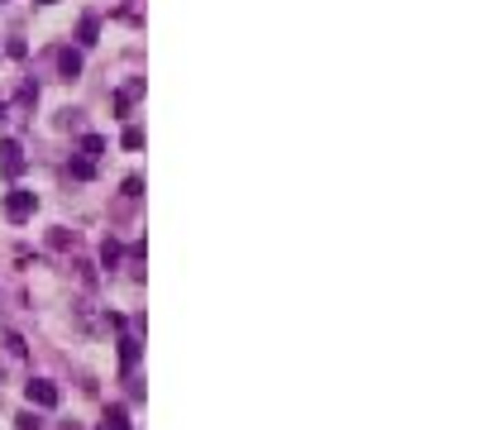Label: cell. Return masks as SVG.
<instances>
[{"label":"cell","instance_id":"3957f363","mask_svg":"<svg viewBox=\"0 0 492 430\" xmlns=\"http://www.w3.org/2000/svg\"><path fill=\"white\" fill-rule=\"evenodd\" d=\"M0 172H5V177H19V172H24V148H19L14 139L0 144Z\"/></svg>","mask_w":492,"mask_h":430},{"label":"cell","instance_id":"d6986e66","mask_svg":"<svg viewBox=\"0 0 492 430\" xmlns=\"http://www.w3.org/2000/svg\"><path fill=\"white\" fill-rule=\"evenodd\" d=\"M67 430H77V426H67Z\"/></svg>","mask_w":492,"mask_h":430},{"label":"cell","instance_id":"8992f818","mask_svg":"<svg viewBox=\"0 0 492 430\" xmlns=\"http://www.w3.org/2000/svg\"><path fill=\"white\" fill-rule=\"evenodd\" d=\"M77 321H82V330H100V316H96V302H77Z\"/></svg>","mask_w":492,"mask_h":430},{"label":"cell","instance_id":"8fae6325","mask_svg":"<svg viewBox=\"0 0 492 430\" xmlns=\"http://www.w3.org/2000/svg\"><path fill=\"white\" fill-rule=\"evenodd\" d=\"M120 359H124V368H134V363H139V339L124 335V339H120Z\"/></svg>","mask_w":492,"mask_h":430},{"label":"cell","instance_id":"7a4b0ae2","mask_svg":"<svg viewBox=\"0 0 492 430\" xmlns=\"http://www.w3.org/2000/svg\"><path fill=\"white\" fill-rule=\"evenodd\" d=\"M24 397H29V407H34V411H53L63 392H58V383H48V378H29Z\"/></svg>","mask_w":492,"mask_h":430},{"label":"cell","instance_id":"4fadbf2b","mask_svg":"<svg viewBox=\"0 0 492 430\" xmlns=\"http://www.w3.org/2000/svg\"><path fill=\"white\" fill-rule=\"evenodd\" d=\"M91 172H96V163H91V158H72V177H82V182H87Z\"/></svg>","mask_w":492,"mask_h":430},{"label":"cell","instance_id":"e0dca14e","mask_svg":"<svg viewBox=\"0 0 492 430\" xmlns=\"http://www.w3.org/2000/svg\"><path fill=\"white\" fill-rule=\"evenodd\" d=\"M0 120H5V101H0Z\"/></svg>","mask_w":492,"mask_h":430},{"label":"cell","instance_id":"5b68a950","mask_svg":"<svg viewBox=\"0 0 492 430\" xmlns=\"http://www.w3.org/2000/svg\"><path fill=\"white\" fill-rule=\"evenodd\" d=\"M58 67H63V77L72 82V77L82 72V53H72V48H63V53H58Z\"/></svg>","mask_w":492,"mask_h":430},{"label":"cell","instance_id":"9a60e30c","mask_svg":"<svg viewBox=\"0 0 492 430\" xmlns=\"http://www.w3.org/2000/svg\"><path fill=\"white\" fill-rule=\"evenodd\" d=\"M124 148H144V129L129 124V129H124Z\"/></svg>","mask_w":492,"mask_h":430},{"label":"cell","instance_id":"6da1fadb","mask_svg":"<svg viewBox=\"0 0 492 430\" xmlns=\"http://www.w3.org/2000/svg\"><path fill=\"white\" fill-rule=\"evenodd\" d=\"M0 211H5L10 225H24V220H34V211H38V196H34V192H24V187H10Z\"/></svg>","mask_w":492,"mask_h":430},{"label":"cell","instance_id":"5bb4252c","mask_svg":"<svg viewBox=\"0 0 492 430\" xmlns=\"http://www.w3.org/2000/svg\"><path fill=\"white\" fill-rule=\"evenodd\" d=\"M5 349H10V354H14V359H24V354H29V344H24V339H19V335H14V330H10V335H5Z\"/></svg>","mask_w":492,"mask_h":430},{"label":"cell","instance_id":"7c38bea8","mask_svg":"<svg viewBox=\"0 0 492 430\" xmlns=\"http://www.w3.org/2000/svg\"><path fill=\"white\" fill-rule=\"evenodd\" d=\"M48 244H53V249H72V244H77V234H67V229L58 225V229L48 234Z\"/></svg>","mask_w":492,"mask_h":430},{"label":"cell","instance_id":"ac0fdd59","mask_svg":"<svg viewBox=\"0 0 492 430\" xmlns=\"http://www.w3.org/2000/svg\"><path fill=\"white\" fill-rule=\"evenodd\" d=\"M38 5H53V0H38Z\"/></svg>","mask_w":492,"mask_h":430},{"label":"cell","instance_id":"9c48e42d","mask_svg":"<svg viewBox=\"0 0 492 430\" xmlns=\"http://www.w3.org/2000/svg\"><path fill=\"white\" fill-rule=\"evenodd\" d=\"M129 426V411L124 407H105V430H124Z\"/></svg>","mask_w":492,"mask_h":430},{"label":"cell","instance_id":"30bf717a","mask_svg":"<svg viewBox=\"0 0 492 430\" xmlns=\"http://www.w3.org/2000/svg\"><path fill=\"white\" fill-rule=\"evenodd\" d=\"M14 430H43V416L29 407V411H19V416H14Z\"/></svg>","mask_w":492,"mask_h":430},{"label":"cell","instance_id":"52a82bcc","mask_svg":"<svg viewBox=\"0 0 492 430\" xmlns=\"http://www.w3.org/2000/svg\"><path fill=\"white\" fill-rule=\"evenodd\" d=\"M96 34H100V19H96V14H87V19H82V29H77L82 48H91V43H96Z\"/></svg>","mask_w":492,"mask_h":430},{"label":"cell","instance_id":"ba28073f","mask_svg":"<svg viewBox=\"0 0 492 430\" xmlns=\"http://www.w3.org/2000/svg\"><path fill=\"white\" fill-rule=\"evenodd\" d=\"M100 153H105V139H100V134H82V158H91V163H96Z\"/></svg>","mask_w":492,"mask_h":430},{"label":"cell","instance_id":"ffe728a7","mask_svg":"<svg viewBox=\"0 0 492 430\" xmlns=\"http://www.w3.org/2000/svg\"><path fill=\"white\" fill-rule=\"evenodd\" d=\"M100 430H105V426H100Z\"/></svg>","mask_w":492,"mask_h":430},{"label":"cell","instance_id":"2e32d148","mask_svg":"<svg viewBox=\"0 0 492 430\" xmlns=\"http://www.w3.org/2000/svg\"><path fill=\"white\" fill-rule=\"evenodd\" d=\"M5 53H10V58H24L29 48H24V38H10V43H5Z\"/></svg>","mask_w":492,"mask_h":430},{"label":"cell","instance_id":"277c9868","mask_svg":"<svg viewBox=\"0 0 492 430\" xmlns=\"http://www.w3.org/2000/svg\"><path fill=\"white\" fill-rule=\"evenodd\" d=\"M120 258H124L120 239H105V244H100V268H105V273H115V268H120Z\"/></svg>","mask_w":492,"mask_h":430}]
</instances>
